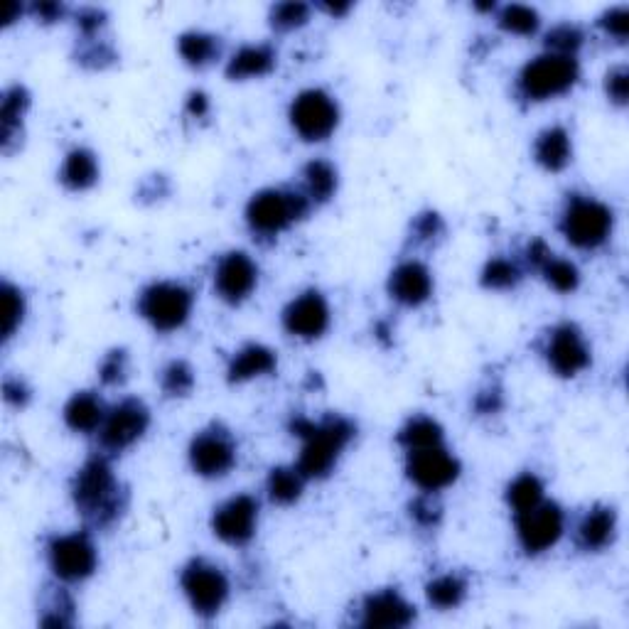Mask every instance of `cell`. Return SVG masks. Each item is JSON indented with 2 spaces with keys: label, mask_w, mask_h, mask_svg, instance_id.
<instances>
[{
  "label": "cell",
  "mask_w": 629,
  "mask_h": 629,
  "mask_svg": "<svg viewBox=\"0 0 629 629\" xmlns=\"http://www.w3.org/2000/svg\"><path fill=\"white\" fill-rule=\"evenodd\" d=\"M293 433L305 440L298 462L303 477H325L330 475L342 450L352 440L354 426L340 416H327L320 423L310 421V418H295Z\"/></svg>",
  "instance_id": "obj_1"
},
{
  "label": "cell",
  "mask_w": 629,
  "mask_h": 629,
  "mask_svg": "<svg viewBox=\"0 0 629 629\" xmlns=\"http://www.w3.org/2000/svg\"><path fill=\"white\" fill-rule=\"evenodd\" d=\"M74 502L86 519L104 526L121 514V489L104 458H91L74 477Z\"/></svg>",
  "instance_id": "obj_2"
},
{
  "label": "cell",
  "mask_w": 629,
  "mask_h": 629,
  "mask_svg": "<svg viewBox=\"0 0 629 629\" xmlns=\"http://www.w3.org/2000/svg\"><path fill=\"white\" fill-rule=\"evenodd\" d=\"M578 62L575 57L541 55L531 59L519 74V94L526 101H546L573 89L578 82Z\"/></svg>",
  "instance_id": "obj_3"
},
{
  "label": "cell",
  "mask_w": 629,
  "mask_h": 629,
  "mask_svg": "<svg viewBox=\"0 0 629 629\" xmlns=\"http://www.w3.org/2000/svg\"><path fill=\"white\" fill-rule=\"evenodd\" d=\"M310 209V200L298 192L263 190L251 197L246 207V222L261 236H276L290 224L303 219Z\"/></svg>",
  "instance_id": "obj_4"
},
{
  "label": "cell",
  "mask_w": 629,
  "mask_h": 629,
  "mask_svg": "<svg viewBox=\"0 0 629 629\" xmlns=\"http://www.w3.org/2000/svg\"><path fill=\"white\" fill-rule=\"evenodd\" d=\"M561 229L563 236L578 249H598L612 231V212L598 200L575 197L563 212Z\"/></svg>",
  "instance_id": "obj_5"
},
{
  "label": "cell",
  "mask_w": 629,
  "mask_h": 629,
  "mask_svg": "<svg viewBox=\"0 0 629 629\" xmlns=\"http://www.w3.org/2000/svg\"><path fill=\"white\" fill-rule=\"evenodd\" d=\"M138 310L158 332L180 330L192 313V293L180 283H153L141 293Z\"/></svg>",
  "instance_id": "obj_6"
},
{
  "label": "cell",
  "mask_w": 629,
  "mask_h": 629,
  "mask_svg": "<svg viewBox=\"0 0 629 629\" xmlns=\"http://www.w3.org/2000/svg\"><path fill=\"white\" fill-rule=\"evenodd\" d=\"M290 123L303 141H325L340 123V109L335 99L320 89H308L290 104Z\"/></svg>",
  "instance_id": "obj_7"
},
{
  "label": "cell",
  "mask_w": 629,
  "mask_h": 629,
  "mask_svg": "<svg viewBox=\"0 0 629 629\" xmlns=\"http://www.w3.org/2000/svg\"><path fill=\"white\" fill-rule=\"evenodd\" d=\"M182 590H185L187 600L195 607V612L209 617L217 615L224 602H227L229 580L217 566H209L204 561H192L182 571Z\"/></svg>",
  "instance_id": "obj_8"
},
{
  "label": "cell",
  "mask_w": 629,
  "mask_h": 629,
  "mask_svg": "<svg viewBox=\"0 0 629 629\" xmlns=\"http://www.w3.org/2000/svg\"><path fill=\"white\" fill-rule=\"evenodd\" d=\"M47 558L57 578L69 580V583L89 578L99 563L96 548L86 534H64L52 539L47 546Z\"/></svg>",
  "instance_id": "obj_9"
},
{
  "label": "cell",
  "mask_w": 629,
  "mask_h": 629,
  "mask_svg": "<svg viewBox=\"0 0 629 629\" xmlns=\"http://www.w3.org/2000/svg\"><path fill=\"white\" fill-rule=\"evenodd\" d=\"M563 526H566V519H563V512L558 504L541 502L534 509H529V512L516 514L519 544L531 556L556 546L558 539L563 536Z\"/></svg>",
  "instance_id": "obj_10"
},
{
  "label": "cell",
  "mask_w": 629,
  "mask_h": 629,
  "mask_svg": "<svg viewBox=\"0 0 629 629\" xmlns=\"http://www.w3.org/2000/svg\"><path fill=\"white\" fill-rule=\"evenodd\" d=\"M190 462L197 475L209 477V480L224 477L236 462L234 438L219 426L202 430L190 445Z\"/></svg>",
  "instance_id": "obj_11"
},
{
  "label": "cell",
  "mask_w": 629,
  "mask_h": 629,
  "mask_svg": "<svg viewBox=\"0 0 629 629\" xmlns=\"http://www.w3.org/2000/svg\"><path fill=\"white\" fill-rule=\"evenodd\" d=\"M406 472L413 485L421 487L423 492H440L458 480L460 462L443 450V445H435L426 450H411Z\"/></svg>",
  "instance_id": "obj_12"
},
{
  "label": "cell",
  "mask_w": 629,
  "mask_h": 629,
  "mask_svg": "<svg viewBox=\"0 0 629 629\" xmlns=\"http://www.w3.org/2000/svg\"><path fill=\"white\" fill-rule=\"evenodd\" d=\"M148 423L150 413L141 401L136 399L121 401L116 408H111V411L106 413L104 426L99 430L101 443H104V448L114 450V453L131 448L138 438H143V433L148 430Z\"/></svg>",
  "instance_id": "obj_13"
},
{
  "label": "cell",
  "mask_w": 629,
  "mask_h": 629,
  "mask_svg": "<svg viewBox=\"0 0 629 629\" xmlns=\"http://www.w3.org/2000/svg\"><path fill=\"white\" fill-rule=\"evenodd\" d=\"M258 521V502L249 494L229 499L217 509L212 519L214 534L231 546H244L254 539Z\"/></svg>",
  "instance_id": "obj_14"
},
{
  "label": "cell",
  "mask_w": 629,
  "mask_h": 629,
  "mask_svg": "<svg viewBox=\"0 0 629 629\" xmlns=\"http://www.w3.org/2000/svg\"><path fill=\"white\" fill-rule=\"evenodd\" d=\"M548 367L558 376H575L590 364V349L578 327L561 325L548 335L546 342Z\"/></svg>",
  "instance_id": "obj_15"
},
{
  "label": "cell",
  "mask_w": 629,
  "mask_h": 629,
  "mask_svg": "<svg viewBox=\"0 0 629 629\" xmlns=\"http://www.w3.org/2000/svg\"><path fill=\"white\" fill-rule=\"evenodd\" d=\"M258 283V268L249 256L241 254V251H231V254L222 256V261L217 263V271H214V288H217L219 298L227 300V303L236 305L241 300L249 298L254 293Z\"/></svg>",
  "instance_id": "obj_16"
},
{
  "label": "cell",
  "mask_w": 629,
  "mask_h": 629,
  "mask_svg": "<svg viewBox=\"0 0 629 629\" xmlns=\"http://www.w3.org/2000/svg\"><path fill=\"white\" fill-rule=\"evenodd\" d=\"M283 325L293 337L300 340H317L330 327V308L317 290H308L295 298L283 313Z\"/></svg>",
  "instance_id": "obj_17"
},
{
  "label": "cell",
  "mask_w": 629,
  "mask_h": 629,
  "mask_svg": "<svg viewBox=\"0 0 629 629\" xmlns=\"http://www.w3.org/2000/svg\"><path fill=\"white\" fill-rule=\"evenodd\" d=\"M416 617V610L408 605L394 590L369 595L362 607V625L364 627H381V629H399L408 627Z\"/></svg>",
  "instance_id": "obj_18"
},
{
  "label": "cell",
  "mask_w": 629,
  "mask_h": 629,
  "mask_svg": "<svg viewBox=\"0 0 629 629\" xmlns=\"http://www.w3.org/2000/svg\"><path fill=\"white\" fill-rule=\"evenodd\" d=\"M389 293L391 298L399 300L401 305L408 308H418L430 298L433 293V276L423 263L406 261L394 268L389 278Z\"/></svg>",
  "instance_id": "obj_19"
},
{
  "label": "cell",
  "mask_w": 629,
  "mask_h": 629,
  "mask_svg": "<svg viewBox=\"0 0 629 629\" xmlns=\"http://www.w3.org/2000/svg\"><path fill=\"white\" fill-rule=\"evenodd\" d=\"M617 531V516L612 509L595 507L578 524V546L585 551H602L612 544Z\"/></svg>",
  "instance_id": "obj_20"
},
{
  "label": "cell",
  "mask_w": 629,
  "mask_h": 629,
  "mask_svg": "<svg viewBox=\"0 0 629 629\" xmlns=\"http://www.w3.org/2000/svg\"><path fill=\"white\" fill-rule=\"evenodd\" d=\"M106 421L104 403L91 391L72 396L67 406H64V423L74 430V433H94L101 430Z\"/></svg>",
  "instance_id": "obj_21"
},
{
  "label": "cell",
  "mask_w": 629,
  "mask_h": 629,
  "mask_svg": "<svg viewBox=\"0 0 629 629\" xmlns=\"http://www.w3.org/2000/svg\"><path fill=\"white\" fill-rule=\"evenodd\" d=\"M276 67V52L268 45H246L239 52H234V57L227 64V77L234 82L241 79H254L263 77L271 69Z\"/></svg>",
  "instance_id": "obj_22"
},
{
  "label": "cell",
  "mask_w": 629,
  "mask_h": 629,
  "mask_svg": "<svg viewBox=\"0 0 629 629\" xmlns=\"http://www.w3.org/2000/svg\"><path fill=\"white\" fill-rule=\"evenodd\" d=\"M534 155H536V163H539L541 168H546L551 172L566 168V165L571 163V155H573L571 136H568L566 128H561V126L546 128V131L536 138Z\"/></svg>",
  "instance_id": "obj_23"
},
{
  "label": "cell",
  "mask_w": 629,
  "mask_h": 629,
  "mask_svg": "<svg viewBox=\"0 0 629 629\" xmlns=\"http://www.w3.org/2000/svg\"><path fill=\"white\" fill-rule=\"evenodd\" d=\"M276 354L263 344H249L229 364V381L231 384H241V381L256 379V376H266L276 369Z\"/></svg>",
  "instance_id": "obj_24"
},
{
  "label": "cell",
  "mask_w": 629,
  "mask_h": 629,
  "mask_svg": "<svg viewBox=\"0 0 629 629\" xmlns=\"http://www.w3.org/2000/svg\"><path fill=\"white\" fill-rule=\"evenodd\" d=\"M59 180L67 190L82 192L89 190L96 180H99V163H96V155L91 150L77 148L67 155L64 160L62 172H59Z\"/></svg>",
  "instance_id": "obj_25"
},
{
  "label": "cell",
  "mask_w": 629,
  "mask_h": 629,
  "mask_svg": "<svg viewBox=\"0 0 629 629\" xmlns=\"http://www.w3.org/2000/svg\"><path fill=\"white\" fill-rule=\"evenodd\" d=\"M177 50H180L182 59H185L190 67H207L222 52V45H219V37L209 35V32H185L177 40Z\"/></svg>",
  "instance_id": "obj_26"
},
{
  "label": "cell",
  "mask_w": 629,
  "mask_h": 629,
  "mask_svg": "<svg viewBox=\"0 0 629 629\" xmlns=\"http://www.w3.org/2000/svg\"><path fill=\"white\" fill-rule=\"evenodd\" d=\"M399 443L411 453V450H426L443 443V430L438 423L428 416H416L401 428Z\"/></svg>",
  "instance_id": "obj_27"
},
{
  "label": "cell",
  "mask_w": 629,
  "mask_h": 629,
  "mask_svg": "<svg viewBox=\"0 0 629 629\" xmlns=\"http://www.w3.org/2000/svg\"><path fill=\"white\" fill-rule=\"evenodd\" d=\"M303 472L298 467H276L268 475L266 489L271 502L276 504H293L298 502L300 494H303Z\"/></svg>",
  "instance_id": "obj_28"
},
{
  "label": "cell",
  "mask_w": 629,
  "mask_h": 629,
  "mask_svg": "<svg viewBox=\"0 0 629 629\" xmlns=\"http://www.w3.org/2000/svg\"><path fill=\"white\" fill-rule=\"evenodd\" d=\"M305 190H308V200L313 202H327L337 190V170L332 168L327 160H313L305 165Z\"/></svg>",
  "instance_id": "obj_29"
},
{
  "label": "cell",
  "mask_w": 629,
  "mask_h": 629,
  "mask_svg": "<svg viewBox=\"0 0 629 629\" xmlns=\"http://www.w3.org/2000/svg\"><path fill=\"white\" fill-rule=\"evenodd\" d=\"M30 99H28V91L23 86H13V89L5 91L3 96V148H10V141H13L15 133L20 131V121H23L25 109H28Z\"/></svg>",
  "instance_id": "obj_30"
},
{
  "label": "cell",
  "mask_w": 629,
  "mask_h": 629,
  "mask_svg": "<svg viewBox=\"0 0 629 629\" xmlns=\"http://www.w3.org/2000/svg\"><path fill=\"white\" fill-rule=\"evenodd\" d=\"M426 593L430 605L440 607V610H453L465 600L467 585L460 575H440V578L430 580Z\"/></svg>",
  "instance_id": "obj_31"
},
{
  "label": "cell",
  "mask_w": 629,
  "mask_h": 629,
  "mask_svg": "<svg viewBox=\"0 0 629 629\" xmlns=\"http://www.w3.org/2000/svg\"><path fill=\"white\" fill-rule=\"evenodd\" d=\"M507 499L516 514H524L529 512V509H534L536 504L544 502V485H541L539 477L526 472V475H519L512 485H509Z\"/></svg>",
  "instance_id": "obj_32"
},
{
  "label": "cell",
  "mask_w": 629,
  "mask_h": 629,
  "mask_svg": "<svg viewBox=\"0 0 629 629\" xmlns=\"http://www.w3.org/2000/svg\"><path fill=\"white\" fill-rule=\"evenodd\" d=\"M539 25V13L534 8H529V5L512 3L499 10V28L512 32V35H534L539 30Z\"/></svg>",
  "instance_id": "obj_33"
},
{
  "label": "cell",
  "mask_w": 629,
  "mask_h": 629,
  "mask_svg": "<svg viewBox=\"0 0 629 629\" xmlns=\"http://www.w3.org/2000/svg\"><path fill=\"white\" fill-rule=\"evenodd\" d=\"M541 273H544L548 286L556 288L558 293H573L580 283L578 268L571 261H566V258H556L553 254L544 261Z\"/></svg>",
  "instance_id": "obj_34"
},
{
  "label": "cell",
  "mask_w": 629,
  "mask_h": 629,
  "mask_svg": "<svg viewBox=\"0 0 629 629\" xmlns=\"http://www.w3.org/2000/svg\"><path fill=\"white\" fill-rule=\"evenodd\" d=\"M0 300H3V337L10 340L20 327V322H23L25 300L23 293L10 286V283H3V288H0Z\"/></svg>",
  "instance_id": "obj_35"
},
{
  "label": "cell",
  "mask_w": 629,
  "mask_h": 629,
  "mask_svg": "<svg viewBox=\"0 0 629 629\" xmlns=\"http://www.w3.org/2000/svg\"><path fill=\"white\" fill-rule=\"evenodd\" d=\"M519 278L521 273L516 263L509 261V258H492L485 266V271H482V286L492 290H507L514 288Z\"/></svg>",
  "instance_id": "obj_36"
},
{
  "label": "cell",
  "mask_w": 629,
  "mask_h": 629,
  "mask_svg": "<svg viewBox=\"0 0 629 629\" xmlns=\"http://www.w3.org/2000/svg\"><path fill=\"white\" fill-rule=\"evenodd\" d=\"M583 45V32H580L575 25H556L551 32L546 35V47L551 50V55H561V57H575V52Z\"/></svg>",
  "instance_id": "obj_37"
},
{
  "label": "cell",
  "mask_w": 629,
  "mask_h": 629,
  "mask_svg": "<svg viewBox=\"0 0 629 629\" xmlns=\"http://www.w3.org/2000/svg\"><path fill=\"white\" fill-rule=\"evenodd\" d=\"M308 20H310V5H305V3L288 0V3H278L271 8V25L276 30L303 28Z\"/></svg>",
  "instance_id": "obj_38"
},
{
  "label": "cell",
  "mask_w": 629,
  "mask_h": 629,
  "mask_svg": "<svg viewBox=\"0 0 629 629\" xmlns=\"http://www.w3.org/2000/svg\"><path fill=\"white\" fill-rule=\"evenodd\" d=\"M160 384L168 396H187L195 389V372L187 362H172L165 367Z\"/></svg>",
  "instance_id": "obj_39"
},
{
  "label": "cell",
  "mask_w": 629,
  "mask_h": 629,
  "mask_svg": "<svg viewBox=\"0 0 629 629\" xmlns=\"http://www.w3.org/2000/svg\"><path fill=\"white\" fill-rule=\"evenodd\" d=\"M126 369H128L126 352H123V349H114V352L106 354L104 362H101V367H99L101 381L109 386L121 384V381L126 379Z\"/></svg>",
  "instance_id": "obj_40"
},
{
  "label": "cell",
  "mask_w": 629,
  "mask_h": 629,
  "mask_svg": "<svg viewBox=\"0 0 629 629\" xmlns=\"http://www.w3.org/2000/svg\"><path fill=\"white\" fill-rule=\"evenodd\" d=\"M600 25L605 28L607 35H612L615 40H625L627 25H629V13L625 5H617V8L607 10V13L600 18Z\"/></svg>",
  "instance_id": "obj_41"
},
{
  "label": "cell",
  "mask_w": 629,
  "mask_h": 629,
  "mask_svg": "<svg viewBox=\"0 0 629 629\" xmlns=\"http://www.w3.org/2000/svg\"><path fill=\"white\" fill-rule=\"evenodd\" d=\"M605 89L615 104L625 106L627 104V91H629V74L625 67H615L612 72H607L605 77Z\"/></svg>",
  "instance_id": "obj_42"
},
{
  "label": "cell",
  "mask_w": 629,
  "mask_h": 629,
  "mask_svg": "<svg viewBox=\"0 0 629 629\" xmlns=\"http://www.w3.org/2000/svg\"><path fill=\"white\" fill-rule=\"evenodd\" d=\"M413 234L421 241L435 239V236L443 234V219H440L438 214H421V217L416 219V224H413Z\"/></svg>",
  "instance_id": "obj_43"
},
{
  "label": "cell",
  "mask_w": 629,
  "mask_h": 629,
  "mask_svg": "<svg viewBox=\"0 0 629 629\" xmlns=\"http://www.w3.org/2000/svg\"><path fill=\"white\" fill-rule=\"evenodd\" d=\"M411 516H413V519H416L421 526H433V524H438L440 509L435 507L433 499L421 497V499H416V502L411 504Z\"/></svg>",
  "instance_id": "obj_44"
},
{
  "label": "cell",
  "mask_w": 629,
  "mask_h": 629,
  "mask_svg": "<svg viewBox=\"0 0 629 629\" xmlns=\"http://www.w3.org/2000/svg\"><path fill=\"white\" fill-rule=\"evenodd\" d=\"M79 30L84 32V35H94V32H99L101 25H104V13L96 8H84L82 13H79Z\"/></svg>",
  "instance_id": "obj_45"
},
{
  "label": "cell",
  "mask_w": 629,
  "mask_h": 629,
  "mask_svg": "<svg viewBox=\"0 0 629 629\" xmlns=\"http://www.w3.org/2000/svg\"><path fill=\"white\" fill-rule=\"evenodd\" d=\"M28 399H30V394H28V389H25L23 381H18V379L5 381V401L13 403V406H23Z\"/></svg>",
  "instance_id": "obj_46"
},
{
  "label": "cell",
  "mask_w": 629,
  "mask_h": 629,
  "mask_svg": "<svg viewBox=\"0 0 629 629\" xmlns=\"http://www.w3.org/2000/svg\"><path fill=\"white\" fill-rule=\"evenodd\" d=\"M187 111H190V116L204 118L209 114V99L202 91H195V94H190V99H187Z\"/></svg>",
  "instance_id": "obj_47"
},
{
  "label": "cell",
  "mask_w": 629,
  "mask_h": 629,
  "mask_svg": "<svg viewBox=\"0 0 629 629\" xmlns=\"http://www.w3.org/2000/svg\"><path fill=\"white\" fill-rule=\"evenodd\" d=\"M32 10H35L37 18L45 20V23H52V20H59L64 15V5H59V3H40Z\"/></svg>",
  "instance_id": "obj_48"
},
{
  "label": "cell",
  "mask_w": 629,
  "mask_h": 629,
  "mask_svg": "<svg viewBox=\"0 0 629 629\" xmlns=\"http://www.w3.org/2000/svg\"><path fill=\"white\" fill-rule=\"evenodd\" d=\"M477 408H480L482 413H497L499 408H502V396H499V391H487V394H482L480 399H477Z\"/></svg>",
  "instance_id": "obj_49"
},
{
  "label": "cell",
  "mask_w": 629,
  "mask_h": 629,
  "mask_svg": "<svg viewBox=\"0 0 629 629\" xmlns=\"http://www.w3.org/2000/svg\"><path fill=\"white\" fill-rule=\"evenodd\" d=\"M322 10H325L327 15H335V18H340V15H344V13H349V8H352V5L349 3H335V5H327V3H322L320 5Z\"/></svg>",
  "instance_id": "obj_50"
}]
</instances>
